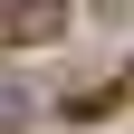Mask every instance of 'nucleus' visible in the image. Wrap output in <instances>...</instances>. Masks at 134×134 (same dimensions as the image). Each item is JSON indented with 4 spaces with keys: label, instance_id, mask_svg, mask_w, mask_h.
<instances>
[{
    "label": "nucleus",
    "instance_id": "obj_1",
    "mask_svg": "<svg viewBox=\"0 0 134 134\" xmlns=\"http://www.w3.org/2000/svg\"><path fill=\"white\" fill-rule=\"evenodd\" d=\"M0 125H19V96H10V86H0Z\"/></svg>",
    "mask_w": 134,
    "mask_h": 134
},
{
    "label": "nucleus",
    "instance_id": "obj_2",
    "mask_svg": "<svg viewBox=\"0 0 134 134\" xmlns=\"http://www.w3.org/2000/svg\"><path fill=\"white\" fill-rule=\"evenodd\" d=\"M0 10H19V0H0Z\"/></svg>",
    "mask_w": 134,
    "mask_h": 134
}]
</instances>
